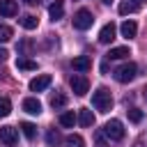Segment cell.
I'll use <instances>...</instances> for the list:
<instances>
[{"label": "cell", "instance_id": "6da1fadb", "mask_svg": "<svg viewBox=\"0 0 147 147\" xmlns=\"http://www.w3.org/2000/svg\"><path fill=\"white\" fill-rule=\"evenodd\" d=\"M92 106L99 110V113H108L113 108V94L106 90V87H96V92L92 94Z\"/></svg>", "mask_w": 147, "mask_h": 147}, {"label": "cell", "instance_id": "7a4b0ae2", "mask_svg": "<svg viewBox=\"0 0 147 147\" xmlns=\"http://www.w3.org/2000/svg\"><path fill=\"white\" fill-rule=\"evenodd\" d=\"M136 74H138V67L133 62H126V64H122V67L115 69V80L117 83H131L136 78Z\"/></svg>", "mask_w": 147, "mask_h": 147}, {"label": "cell", "instance_id": "3957f363", "mask_svg": "<svg viewBox=\"0 0 147 147\" xmlns=\"http://www.w3.org/2000/svg\"><path fill=\"white\" fill-rule=\"evenodd\" d=\"M92 23H94L92 11H87V9H78V11L74 14V28H76V30H87V28H92Z\"/></svg>", "mask_w": 147, "mask_h": 147}, {"label": "cell", "instance_id": "277c9868", "mask_svg": "<svg viewBox=\"0 0 147 147\" xmlns=\"http://www.w3.org/2000/svg\"><path fill=\"white\" fill-rule=\"evenodd\" d=\"M69 85H71V90H74L76 96H83V94H87V90H90V80H87L83 74L71 76V78H69Z\"/></svg>", "mask_w": 147, "mask_h": 147}, {"label": "cell", "instance_id": "5b68a950", "mask_svg": "<svg viewBox=\"0 0 147 147\" xmlns=\"http://www.w3.org/2000/svg\"><path fill=\"white\" fill-rule=\"evenodd\" d=\"M103 133H106V138H110V140H122V138H124V126H122L119 119H110V122H106Z\"/></svg>", "mask_w": 147, "mask_h": 147}, {"label": "cell", "instance_id": "8992f818", "mask_svg": "<svg viewBox=\"0 0 147 147\" xmlns=\"http://www.w3.org/2000/svg\"><path fill=\"white\" fill-rule=\"evenodd\" d=\"M51 76L48 74H41V76H37V78H32L30 80V92H41V90H46L48 85H51Z\"/></svg>", "mask_w": 147, "mask_h": 147}, {"label": "cell", "instance_id": "52a82bcc", "mask_svg": "<svg viewBox=\"0 0 147 147\" xmlns=\"http://www.w3.org/2000/svg\"><path fill=\"white\" fill-rule=\"evenodd\" d=\"M16 129L14 126H0V140L7 145V147H14L16 145Z\"/></svg>", "mask_w": 147, "mask_h": 147}, {"label": "cell", "instance_id": "ba28073f", "mask_svg": "<svg viewBox=\"0 0 147 147\" xmlns=\"http://www.w3.org/2000/svg\"><path fill=\"white\" fill-rule=\"evenodd\" d=\"M115 32H117L115 23H106V25L99 30V41H101V44H110V41L115 39Z\"/></svg>", "mask_w": 147, "mask_h": 147}, {"label": "cell", "instance_id": "9c48e42d", "mask_svg": "<svg viewBox=\"0 0 147 147\" xmlns=\"http://www.w3.org/2000/svg\"><path fill=\"white\" fill-rule=\"evenodd\" d=\"M0 14L2 16H16L18 14V5L14 0H0Z\"/></svg>", "mask_w": 147, "mask_h": 147}, {"label": "cell", "instance_id": "30bf717a", "mask_svg": "<svg viewBox=\"0 0 147 147\" xmlns=\"http://www.w3.org/2000/svg\"><path fill=\"white\" fill-rule=\"evenodd\" d=\"M71 67H74L76 71H87V69L92 67V60H90L87 55H78V57L71 60Z\"/></svg>", "mask_w": 147, "mask_h": 147}, {"label": "cell", "instance_id": "8fae6325", "mask_svg": "<svg viewBox=\"0 0 147 147\" xmlns=\"http://www.w3.org/2000/svg\"><path fill=\"white\" fill-rule=\"evenodd\" d=\"M23 110L30 113V115H39V113H41V103H39L34 96H28V99L23 101Z\"/></svg>", "mask_w": 147, "mask_h": 147}, {"label": "cell", "instance_id": "7c38bea8", "mask_svg": "<svg viewBox=\"0 0 147 147\" xmlns=\"http://www.w3.org/2000/svg\"><path fill=\"white\" fill-rule=\"evenodd\" d=\"M48 14H51L53 21H60V18L64 16V2H62V0H55V2L48 7Z\"/></svg>", "mask_w": 147, "mask_h": 147}, {"label": "cell", "instance_id": "4fadbf2b", "mask_svg": "<svg viewBox=\"0 0 147 147\" xmlns=\"http://www.w3.org/2000/svg\"><path fill=\"white\" fill-rule=\"evenodd\" d=\"M119 32H122V37H126V39L136 37V32H138V25H136V21H124V23L119 25Z\"/></svg>", "mask_w": 147, "mask_h": 147}, {"label": "cell", "instance_id": "5bb4252c", "mask_svg": "<svg viewBox=\"0 0 147 147\" xmlns=\"http://www.w3.org/2000/svg\"><path fill=\"white\" fill-rule=\"evenodd\" d=\"M129 55H131L129 46H115V48H110L108 60H124V57H129Z\"/></svg>", "mask_w": 147, "mask_h": 147}, {"label": "cell", "instance_id": "9a60e30c", "mask_svg": "<svg viewBox=\"0 0 147 147\" xmlns=\"http://www.w3.org/2000/svg\"><path fill=\"white\" fill-rule=\"evenodd\" d=\"M78 124L80 126H92L94 124V115H92L90 108H80L78 110Z\"/></svg>", "mask_w": 147, "mask_h": 147}, {"label": "cell", "instance_id": "2e32d148", "mask_svg": "<svg viewBox=\"0 0 147 147\" xmlns=\"http://www.w3.org/2000/svg\"><path fill=\"white\" fill-rule=\"evenodd\" d=\"M76 122H78V115H74V110H64V113L60 115V124L67 126V129H71Z\"/></svg>", "mask_w": 147, "mask_h": 147}, {"label": "cell", "instance_id": "e0dca14e", "mask_svg": "<svg viewBox=\"0 0 147 147\" xmlns=\"http://www.w3.org/2000/svg\"><path fill=\"white\" fill-rule=\"evenodd\" d=\"M18 23H21L25 30H34V28L39 25V18H37V16H32V14H25V16H21V18H18Z\"/></svg>", "mask_w": 147, "mask_h": 147}, {"label": "cell", "instance_id": "ac0fdd59", "mask_svg": "<svg viewBox=\"0 0 147 147\" xmlns=\"http://www.w3.org/2000/svg\"><path fill=\"white\" fill-rule=\"evenodd\" d=\"M16 69L34 71V69H37V62H34V60H30V57H18V60H16Z\"/></svg>", "mask_w": 147, "mask_h": 147}, {"label": "cell", "instance_id": "d6986e66", "mask_svg": "<svg viewBox=\"0 0 147 147\" xmlns=\"http://www.w3.org/2000/svg\"><path fill=\"white\" fill-rule=\"evenodd\" d=\"M21 131H23V136H25L28 140H34V136H37V126H34L32 122H23V124H21Z\"/></svg>", "mask_w": 147, "mask_h": 147}, {"label": "cell", "instance_id": "ffe728a7", "mask_svg": "<svg viewBox=\"0 0 147 147\" xmlns=\"http://www.w3.org/2000/svg\"><path fill=\"white\" fill-rule=\"evenodd\" d=\"M64 145H67V147H85V140H83L78 133H71V136H67Z\"/></svg>", "mask_w": 147, "mask_h": 147}, {"label": "cell", "instance_id": "44dd1931", "mask_svg": "<svg viewBox=\"0 0 147 147\" xmlns=\"http://www.w3.org/2000/svg\"><path fill=\"white\" fill-rule=\"evenodd\" d=\"M46 142H48L51 147H57V145L62 142V136H60V133H57L55 129H51V131L46 133Z\"/></svg>", "mask_w": 147, "mask_h": 147}, {"label": "cell", "instance_id": "7402d4cb", "mask_svg": "<svg viewBox=\"0 0 147 147\" xmlns=\"http://www.w3.org/2000/svg\"><path fill=\"white\" fill-rule=\"evenodd\" d=\"M119 14H133L136 9H138V5L136 2H129V0H124V2H119Z\"/></svg>", "mask_w": 147, "mask_h": 147}, {"label": "cell", "instance_id": "603a6c76", "mask_svg": "<svg viewBox=\"0 0 147 147\" xmlns=\"http://www.w3.org/2000/svg\"><path fill=\"white\" fill-rule=\"evenodd\" d=\"M64 103H67V96H64V94H53V96H51V106H53L55 110L62 108Z\"/></svg>", "mask_w": 147, "mask_h": 147}, {"label": "cell", "instance_id": "cb8c5ba5", "mask_svg": "<svg viewBox=\"0 0 147 147\" xmlns=\"http://www.w3.org/2000/svg\"><path fill=\"white\" fill-rule=\"evenodd\" d=\"M9 113H11V101L2 96V99H0V117H7Z\"/></svg>", "mask_w": 147, "mask_h": 147}, {"label": "cell", "instance_id": "d4e9b609", "mask_svg": "<svg viewBox=\"0 0 147 147\" xmlns=\"http://www.w3.org/2000/svg\"><path fill=\"white\" fill-rule=\"evenodd\" d=\"M129 119H131L133 124L142 122V110H140V108H131V110H129Z\"/></svg>", "mask_w": 147, "mask_h": 147}, {"label": "cell", "instance_id": "484cf974", "mask_svg": "<svg viewBox=\"0 0 147 147\" xmlns=\"http://www.w3.org/2000/svg\"><path fill=\"white\" fill-rule=\"evenodd\" d=\"M11 34H14V32H11V28H9V25H0V41H2V44H5V41H9V39H11Z\"/></svg>", "mask_w": 147, "mask_h": 147}, {"label": "cell", "instance_id": "4316f807", "mask_svg": "<svg viewBox=\"0 0 147 147\" xmlns=\"http://www.w3.org/2000/svg\"><path fill=\"white\" fill-rule=\"evenodd\" d=\"M23 2H25V5H39L41 0H23Z\"/></svg>", "mask_w": 147, "mask_h": 147}, {"label": "cell", "instance_id": "83f0119b", "mask_svg": "<svg viewBox=\"0 0 147 147\" xmlns=\"http://www.w3.org/2000/svg\"><path fill=\"white\" fill-rule=\"evenodd\" d=\"M5 57H7V51H5V48H0V60H5Z\"/></svg>", "mask_w": 147, "mask_h": 147}, {"label": "cell", "instance_id": "f1b7e54d", "mask_svg": "<svg viewBox=\"0 0 147 147\" xmlns=\"http://www.w3.org/2000/svg\"><path fill=\"white\" fill-rule=\"evenodd\" d=\"M133 2H136V5H140V2H145V0H133Z\"/></svg>", "mask_w": 147, "mask_h": 147}, {"label": "cell", "instance_id": "f546056e", "mask_svg": "<svg viewBox=\"0 0 147 147\" xmlns=\"http://www.w3.org/2000/svg\"><path fill=\"white\" fill-rule=\"evenodd\" d=\"M145 99H147V87H145Z\"/></svg>", "mask_w": 147, "mask_h": 147}, {"label": "cell", "instance_id": "4dcf8cb0", "mask_svg": "<svg viewBox=\"0 0 147 147\" xmlns=\"http://www.w3.org/2000/svg\"><path fill=\"white\" fill-rule=\"evenodd\" d=\"M101 2H113V0H101Z\"/></svg>", "mask_w": 147, "mask_h": 147}]
</instances>
